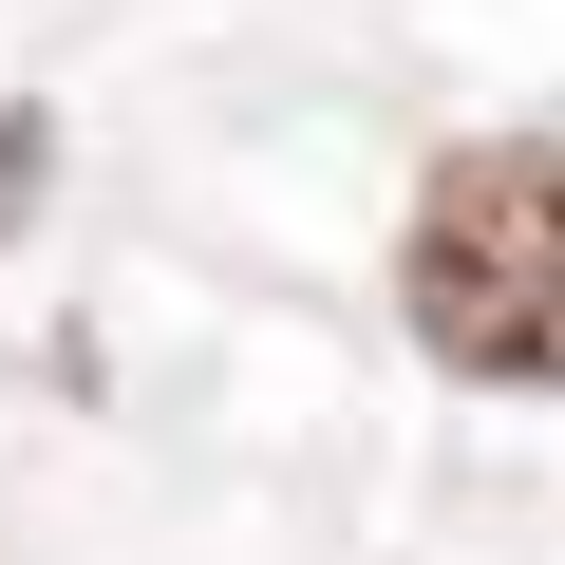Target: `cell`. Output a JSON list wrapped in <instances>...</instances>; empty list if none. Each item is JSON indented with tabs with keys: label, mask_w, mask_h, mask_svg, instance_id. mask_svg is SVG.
<instances>
[{
	"label": "cell",
	"mask_w": 565,
	"mask_h": 565,
	"mask_svg": "<svg viewBox=\"0 0 565 565\" xmlns=\"http://www.w3.org/2000/svg\"><path fill=\"white\" fill-rule=\"evenodd\" d=\"M396 321L490 396H565V132H471L415 170Z\"/></svg>",
	"instance_id": "obj_1"
}]
</instances>
